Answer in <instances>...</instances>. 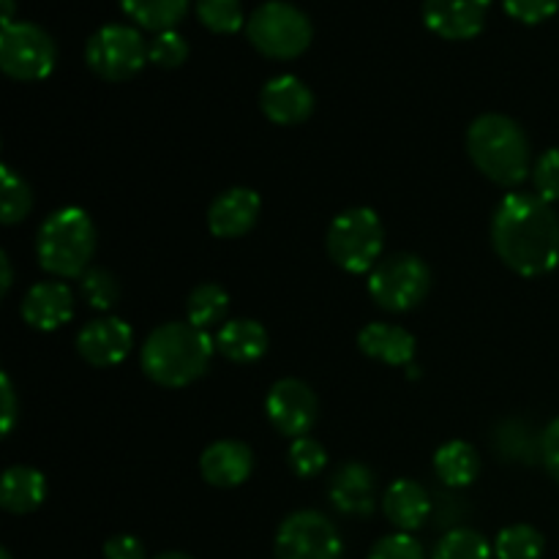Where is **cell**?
<instances>
[{
    "mask_svg": "<svg viewBox=\"0 0 559 559\" xmlns=\"http://www.w3.org/2000/svg\"><path fill=\"white\" fill-rule=\"evenodd\" d=\"M58 47L44 27L14 22L0 31V69L16 82H38L52 74Z\"/></svg>",
    "mask_w": 559,
    "mask_h": 559,
    "instance_id": "cell-9",
    "label": "cell"
},
{
    "mask_svg": "<svg viewBox=\"0 0 559 559\" xmlns=\"http://www.w3.org/2000/svg\"><path fill=\"white\" fill-rule=\"evenodd\" d=\"M331 506L344 516H371L377 502L374 473L366 464L349 462L333 473L331 486H328Z\"/></svg>",
    "mask_w": 559,
    "mask_h": 559,
    "instance_id": "cell-18",
    "label": "cell"
},
{
    "mask_svg": "<svg viewBox=\"0 0 559 559\" xmlns=\"http://www.w3.org/2000/svg\"><path fill=\"white\" fill-rule=\"evenodd\" d=\"M147 58L151 63H156L158 69H178V66L186 63L189 58V44L180 36L178 31H164L156 33L147 47Z\"/></svg>",
    "mask_w": 559,
    "mask_h": 559,
    "instance_id": "cell-33",
    "label": "cell"
},
{
    "mask_svg": "<svg viewBox=\"0 0 559 559\" xmlns=\"http://www.w3.org/2000/svg\"><path fill=\"white\" fill-rule=\"evenodd\" d=\"M265 413L278 435L298 440V437L309 435L311 426H314L320 402L304 380L284 377V380L273 382V388L267 391Z\"/></svg>",
    "mask_w": 559,
    "mask_h": 559,
    "instance_id": "cell-11",
    "label": "cell"
},
{
    "mask_svg": "<svg viewBox=\"0 0 559 559\" xmlns=\"http://www.w3.org/2000/svg\"><path fill=\"white\" fill-rule=\"evenodd\" d=\"M385 227L371 207L338 213L325 235L328 257L347 273H371L380 265Z\"/></svg>",
    "mask_w": 559,
    "mask_h": 559,
    "instance_id": "cell-5",
    "label": "cell"
},
{
    "mask_svg": "<svg viewBox=\"0 0 559 559\" xmlns=\"http://www.w3.org/2000/svg\"><path fill=\"white\" fill-rule=\"evenodd\" d=\"M96 251V224L82 207L49 213L36 235L38 265L55 278H82Z\"/></svg>",
    "mask_w": 559,
    "mask_h": 559,
    "instance_id": "cell-4",
    "label": "cell"
},
{
    "mask_svg": "<svg viewBox=\"0 0 559 559\" xmlns=\"http://www.w3.org/2000/svg\"><path fill=\"white\" fill-rule=\"evenodd\" d=\"M497 257L519 276H546L559 265V216L538 194L511 191L491 216Z\"/></svg>",
    "mask_w": 559,
    "mask_h": 559,
    "instance_id": "cell-1",
    "label": "cell"
},
{
    "mask_svg": "<svg viewBox=\"0 0 559 559\" xmlns=\"http://www.w3.org/2000/svg\"><path fill=\"white\" fill-rule=\"evenodd\" d=\"M495 557V546L484 538L480 533L469 527L451 530L440 538L435 546L431 559H491Z\"/></svg>",
    "mask_w": 559,
    "mask_h": 559,
    "instance_id": "cell-28",
    "label": "cell"
},
{
    "mask_svg": "<svg viewBox=\"0 0 559 559\" xmlns=\"http://www.w3.org/2000/svg\"><path fill=\"white\" fill-rule=\"evenodd\" d=\"M311 22L298 5L284 0H267L246 22L251 47L273 60H293L311 44Z\"/></svg>",
    "mask_w": 559,
    "mask_h": 559,
    "instance_id": "cell-6",
    "label": "cell"
},
{
    "mask_svg": "<svg viewBox=\"0 0 559 559\" xmlns=\"http://www.w3.org/2000/svg\"><path fill=\"white\" fill-rule=\"evenodd\" d=\"M467 153L480 175L497 186L524 183L530 169V140L522 126L508 115H480L467 129Z\"/></svg>",
    "mask_w": 559,
    "mask_h": 559,
    "instance_id": "cell-3",
    "label": "cell"
},
{
    "mask_svg": "<svg viewBox=\"0 0 559 559\" xmlns=\"http://www.w3.org/2000/svg\"><path fill=\"white\" fill-rule=\"evenodd\" d=\"M0 211H3V224H20L22 218H27L33 207V191L20 175L11 167H0Z\"/></svg>",
    "mask_w": 559,
    "mask_h": 559,
    "instance_id": "cell-29",
    "label": "cell"
},
{
    "mask_svg": "<svg viewBox=\"0 0 559 559\" xmlns=\"http://www.w3.org/2000/svg\"><path fill=\"white\" fill-rule=\"evenodd\" d=\"M260 107L267 120L278 126H298L314 112V93L293 74L273 76L260 93Z\"/></svg>",
    "mask_w": 559,
    "mask_h": 559,
    "instance_id": "cell-15",
    "label": "cell"
},
{
    "mask_svg": "<svg viewBox=\"0 0 559 559\" xmlns=\"http://www.w3.org/2000/svg\"><path fill=\"white\" fill-rule=\"evenodd\" d=\"M431 508H435V497L409 478L388 486L385 497H382V513L399 533H415L424 527L431 519Z\"/></svg>",
    "mask_w": 559,
    "mask_h": 559,
    "instance_id": "cell-19",
    "label": "cell"
},
{
    "mask_svg": "<svg viewBox=\"0 0 559 559\" xmlns=\"http://www.w3.org/2000/svg\"><path fill=\"white\" fill-rule=\"evenodd\" d=\"M216 342L191 322H164L145 338L140 353L147 380L162 388H186L211 366Z\"/></svg>",
    "mask_w": 559,
    "mask_h": 559,
    "instance_id": "cell-2",
    "label": "cell"
},
{
    "mask_svg": "<svg viewBox=\"0 0 559 559\" xmlns=\"http://www.w3.org/2000/svg\"><path fill=\"white\" fill-rule=\"evenodd\" d=\"M491 0H424V22L448 41H464L484 31Z\"/></svg>",
    "mask_w": 559,
    "mask_h": 559,
    "instance_id": "cell-13",
    "label": "cell"
},
{
    "mask_svg": "<svg viewBox=\"0 0 559 559\" xmlns=\"http://www.w3.org/2000/svg\"><path fill=\"white\" fill-rule=\"evenodd\" d=\"M0 267H3V282H0V293H9L11 284H14V273H11V260L9 257H0Z\"/></svg>",
    "mask_w": 559,
    "mask_h": 559,
    "instance_id": "cell-41",
    "label": "cell"
},
{
    "mask_svg": "<svg viewBox=\"0 0 559 559\" xmlns=\"http://www.w3.org/2000/svg\"><path fill=\"white\" fill-rule=\"evenodd\" d=\"M276 559H344L336 524L320 511H295L278 524Z\"/></svg>",
    "mask_w": 559,
    "mask_h": 559,
    "instance_id": "cell-10",
    "label": "cell"
},
{
    "mask_svg": "<svg viewBox=\"0 0 559 559\" xmlns=\"http://www.w3.org/2000/svg\"><path fill=\"white\" fill-rule=\"evenodd\" d=\"M0 420H3V437L11 435V429H14L16 424V415H20V409H16V393H14V385H11L9 374L0 377Z\"/></svg>",
    "mask_w": 559,
    "mask_h": 559,
    "instance_id": "cell-40",
    "label": "cell"
},
{
    "mask_svg": "<svg viewBox=\"0 0 559 559\" xmlns=\"http://www.w3.org/2000/svg\"><path fill=\"white\" fill-rule=\"evenodd\" d=\"M197 16L213 33H238L243 25L240 0H197Z\"/></svg>",
    "mask_w": 559,
    "mask_h": 559,
    "instance_id": "cell-31",
    "label": "cell"
},
{
    "mask_svg": "<svg viewBox=\"0 0 559 559\" xmlns=\"http://www.w3.org/2000/svg\"><path fill=\"white\" fill-rule=\"evenodd\" d=\"M497 456L511 464H535L544 453V435L524 418H506L491 435Z\"/></svg>",
    "mask_w": 559,
    "mask_h": 559,
    "instance_id": "cell-21",
    "label": "cell"
},
{
    "mask_svg": "<svg viewBox=\"0 0 559 559\" xmlns=\"http://www.w3.org/2000/svg\"><path fill=\"white\" fill-rule=\"evenodd\" d=\"M366 559H426V551L409 533H393L377 540Z\"/></svg>",
    "mask_w": 559,
    "mask_h": 559,
    "instance_id": "cell-35",
    "label": "cell"
},
{
    "mask_svg": "<svg viewBox=\"0 0 559 559\" xmlns=\"http://www.w3.org/2000/svg\"><path fill=\"white\" fill-rule=\"evenodd\" d=\"M80 293L87 300V306L96 311H109L118 306L120 300V284L104 267H91L85 276L80 278Z\"/></svg>",
    "mask_w": 559,
    "mask_h": 559,
    "instance_id": "cell-30",
    "label": "cell"
},
{
    "mask_svg": "<svg viewBox=\"0 0 559 559\" xmlns=\"http://www.w3.org/2000/svg\"><path fill=\"white\" fill-rule=\"evenodd\" d=\"M147 47L151 44L131 25H104L87 38L85 63L102 80L126 82L151 63Z\"/></svg>",
    "mask_w": 559,
    "mask_h": 559,
    "instance_id": "cell-7",
    "label": "cell"
},
{
    "mask_svg": "<svg viewBox=\"0 0 559 559\" xmlns=\"http://www.w3.org/2000/svg\"><path fill=\"white\" fill-rule=\"evenodd\" d=\"M287 462H289V469H293L298 478H314V475H320L322 469H325L328 451L322 448L320 440L306 435V437H298V440H293V445H289V453H287Z\"/></svg>",
    "mask_w": 559,
    "mask_h": 559,
    "instance_id": "cell-32",
    "label": "cell"
},
{
    "mask_svg": "<svg viewBox=\"0 0 559 559\" xmlns=\"http://www.w3.org/2000/svg\"><path fill=\"white\" fill-rule=\"evenodd\" d=\"M533 186L540 200L559 202V147L540 153L533 167Z\"/></svg>",
    "mask_w": 559,
    "mask_h": 559,
    "instance_id": "cell-34",
    "label": "cell"
},
{
    "mask_svg": "<svg viewBox=\"0 0 559 559\" xmlns=\"http://www.w3.org/2000/svg\"><path fill=\"white\" fill-rule=\"evenodd\" d=\"M191 0H120L126 14L145 31H175L180 20L189 14Z\"/></svg>",
    "mask_w": 559,
    "mask_h": 559,
    "instance_id": "cell-26",
    "label": "cell"
},
{
    "mask_svg": "<svg viewBox=\"0 0 559 559\" xmlns=\"http://www.w3.org/2000/svg\"><path fill=\"white\" fill-rule=\"evenodd\" d=\"M200 473L216 489H235L254 473V453L246 442L218 440L200 456Z\"/></svg>",
    "mask_w": 559,
    "mask_h": 559,
    "instance_id": "cell-17",
    "label": "cell"
},
{
    "mask_svg": "<svg viewBox=\"0 0 559 559\" xmlns=\"http://www.w3.org/2000/svg\"><path fill=\"white\" fill-rule=\"evenodd\" d=\"M546 551V538L533 524H511L495 540L497 559H540Z\"/></svg>",
    "mask_w": 559,
    "mask_h": 559,
    "instance_id": "cell-27",
    "label": "cell"
},
{
    "mask_svg": "<svg viewBox=\"0 0 559 559\" xmlns=\"http://www.w3.org/2000/svg\"><path fill=\"white\" fill-rule=\"evenodd\" d=\"M540 462L546 464L551 478L559 484V418L551 420L544 431V453H540Z\"/></svg>",
    "mask_w": 559,
    "mask_h": 559,
    "instance_id": "cell-39",
    "label": "cell"
},
{
    "mask_svg": "<svg viewBox=\"0 0 559 559\" xmlns=\"http://www.w3.org/2000/svg\"><path fill=\"white\" fill-rule=\"evenodd\" d=\"M260 194L246 186H235V189L222 191L216 200L207 207V229L216 238H240V235L251 233V227L260 218Z\"/></svg>",
    "mask_w": 559,
    "mask_h": 559,
    "instance_id": "cell-14",
    "label": "cell"
},
{
    "mask_svg": "<svg viewBox=\"0 0 559 559\" xmlns=\"http://www.w3.org/2000/svg\"><path fill=\"white\" fill-rule=\"evenodd\" d=\"M0 559H14V557H11V555H9V551H5V549H3V551H0Z\"/></svg>",
    "mask_w": 559,
    "mask_h": 559,
    "instance_id": "cell-44",
    "label": "cell"
},
{
    "mask_svg": "<svg viewBox=\"0 0 559 559\" xmlns=\"http://www.w3.org/2000/svg\"><path fill=\"white\" fill-rule=\"evenodd\" d=\"M3 3V27L14 25V0H0Z\"/></svg>",
    "mask_w": 559,
    "mask_h": 559,
    "instance_id": "cell-42",
    "label": "cell"
},
{
    "mask_svg": "<svg viewBox=\"0 0 559 559\" xmlns=\"http://www.w3.org/2000/svg\"><path fill=\"white\" fill-rule=\"evenodd\" d=\"M216 353L233 364H254L267 353V331L257 320H229L213 336Z\"/></svg>",
    "mask_w": 559,
    "mask_h": 559,
    "instance_id": "cell-22",
    "label": "cell"
},
{
    "mask_svg": "<svg viewBox=\"0 0 559 559\" xmlns=\"http://www.w3.org/2000/svg\"><path fill=\"white\" fill-rule=\"evenodd\" d=\"M229 311V295L227 289L218 287V284L205 282L200 287H194L189 293V300H186V317L194 328L211 333V328L224 325Z\"/></svg>",
    "mask_w": 559,
    "mask_h": 559,
    "instance_id": "cell-25",
    "label": "cell"
},
{
    "mask_svg": "<svg viewBox=\"0 0 559 559\" xmlns=\"http://www.w3.org/2000/svg\"><path fill=\"white\" fill-rule=\"evenodd\" d=\"M104 559H147L145 546L134 535H115L104 544Z\"/></svg>",
    "mask_w": 559,
    "mask_h": 559,
    "instance_id": "cell-38",
    "label": "cell"
},
{
    "mask_svg": "<svg viewBox=\"0 0 559 559\" xmlns=\"http://www.w3.org/2000/svg\"><path fill=\"white\" fill-rule=\"evenodd\" d=\"M431 271L420 257L391 254L369 273V295L385 311H409L426 300Z\"/></svg>",
    "mask_w": 559,
    "mask_h": 559,
    "instance_id": "cell-8",
    "label": "cell"
},
{
    "mask_svg": "<svg viewBox=\"0 0 559 559\" xmlns=\"http://www.w3.org/2000/svg\"><path fill=\"white\" fill-rule=\"evenodd\" d=\"M131 347H134V331L120 317H98L76 333V353L96 369L123 364Z\"/></svg>",
    "mask_w": 559,
    "mask_h": 559,
    "instance_id": "cell-12",
    "label": "cell"
},
{
    "mask_svg": "<svg viewBox=\"0 0 559 559\" xmlns=\"http://www.w3.org/2000/svg\"><path fill=\"white\" fill-rule=\"evenodd\" d=\"M467 516V506H464L462 497L453 495H437L435 497V508H431V519L440 530H459V522Z\"/></svg>",
    "mask_w": 559,
    "mask_h": 559,
    "instance_id": "cell-37",
    "label": "cell"
},
{
    "mask_svg": "<svg viewBox=\"0 0 559 559\" xmlns=\"http://www.w3.org/2000/svg\"><path fill=\"white\" fill-rule=\"evenodd\" d=\"M44 500H47V478L38 469L25 467V464H14L5 469L3 480H0L3 511L22 516V513H33L36 508H41Z\"/></svg>",
    "mask_w": 559,
    "mask_h": 559,
    "instance_id": "cell-23",
    "label": "cell"
},
{
    "mask_svg": "<svg viewBox=\"0 0 559 559\" xmlns=\"http://www.w3.org/2000/svg\"><path fill=\"white\" fill-rule=\"evenodd\" d=\"M74 317V293L63 282H38L22 300V320L33 331H58Z\"/></svg>",
    "mask_w": 559,
    "mask_h": 559,
    "instance_id": "cell-16",
    "label": "cell"
},
{
    "mask_svg": "<svg viewBox=\"0 0 559 559\" xmlns=\"http://www.w3.org/2000/svg\"><path fill=\"white\" fill-rule=\"evenodd\" d=\"M506 11L524 25H538L559 11V0H506Z\"/></svg>",
    "mask_w": 559,
    "mask_h": 559,
    "instance_id": "cell-36",
    "label": "cell"
},
{
    "mask_svg": "<svg viewBox=\"0 0 559 559\" xmlns=\"http://www.w3.org/2000/svg\"><path fill=\"white\" fill-rule=\"evenodd\" d=\"M360 353L388 366H409L415 358V336L391 322H371L358 336Z\"/></svg>",
    "mask_w": 559,
    "mask_h": 559,
    "instance_id": "cell-20",
    "label": "cell"
},
{
    "mask_svg": "<svg viewBox=\"0 0 559 559\" xmlns=\"http://www.w3.org/2000/svg\"><path fill=\"white\" fill-rule=\"evenodd\" d=\"M153 559H194V557L186 555V551H162V555H156Z\"/></svg>",
    "mask_w": 559,
    "mask_h": 559,
    "instance_id": "cell-43",
    "label": "cell"
},
{
    "mask_svg": "<svg viewBox=\"0 0 559 559\" xmlns=\"http://www.w3.org/2000/svg\"><path fill=\"white\" fill-rule=\"evenodd\" d=\"M435 469L448 489H464L480 475V456L469 442L451 440L435 453Z\"/></svg>",
    "mask_w": 559,
    "mask_h": 559,
    "instance_id": "cell-24",
    "label": "cell"
}]
</instances>
